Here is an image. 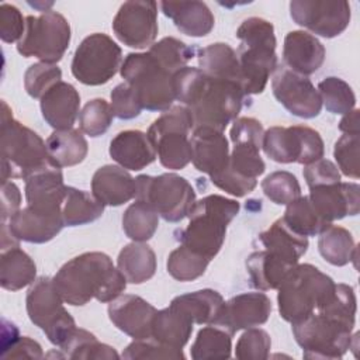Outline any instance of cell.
<instances>
[{
  "label": "cell",
  "mask_w": 360,
  "mask_h": 360,
  "mask_svg": "<svg viewBox=\"0 0 360 360\" xmlns=\"http://www.w3.org/2000/svg\"><path fill=\"white\" fill-rule=\"evenodd\" d=\"M211 260L180 245L167 256V273L177 281H194L201 277Z\"/></svg>",
  "instance_id": "obj_44"
},
{
  "label": "cell",
  "mask_w": 360,
  "mask_h": 360,
  "mask_svg": "<svg viewBox=\"0 0 360 360\" xmlns=\"http://www.w3.org/2000/svg\"><path fill=\"white\" fill-rule=\"evenodd\" d=\"M264 129L260 121L252 117H239L231 127L233 143L228 166L210 177L211 183L233 197H245L257 186V177L264 173L266 165L260 156Z\"/></svg>",
  "instance_id": "obj_3"
},
{
  "label": "cell",
  "mask_w": 360,
  "mask_h": 360,
  "mask_svg": "<svg viewBox=\"0 0 360 360\" xmlns=\"http://www.w3.org/2000/svg\"><path fill=\"white\" fill-rule=\"evenodd\" d=\"M240 41L238 59L242 75V89L249 97L266 89L269 77L277 69L274 27L264 18L249 17L236 30Z\"/></svg>",
  "instance_id": "obj_5"
},
{
  "label": "cell",
  "mask_w": 360,
  "mask_h": 360,
  "mask_svg": "<svg viewBox=\"0 0 360 360\" xmlns=\"http://www.w3.org/2000/svg\"><path fill=\"white\" fill-rule=\"evenodd\" d=\"M190 145L191 162L198 172L212 177L228 166L231 152L224 131L197 127L193 129Z\"/></svg>",
  "instance_id": "obj_22"
},
{
  "label": "cell",
  "mask_w": 360,
  "mask_h": 360,
  "mask_svg": "<svg viewBox=\"0 0 360 360\" xmlns=\"http://www.w3.org/2000/svg\"><path fill=\"white\" fill-rule=\"evenodd\" d=\"M108 318L125 335L138 339L150 338L152 322L158 309L139 295H118L108 304Z\"/></svg>",
  "instance_id": "obj_20"
},
{
  "label": "cell",
  "mask_w": 360,
  "mask_h": 360,
  "mask_svg": "<svg viewBox=\"0 0 360 360\" xmlns=\"http://www.w3.org/2000/svg\"><path fill=\"white\" fill-rule=\"evenodd\" d=\"M359 110L353 108L350 112L345 114L339 122V129L343 134H359Z\"/></svg>",
  "instance_id": "obj_59"
},
{
  "label": "cell",
  "mask_w": 360,
  "mask_h": 360,
  "mask_svg": "<svg viewBox=\"0 0 360 360\" xmlns=\"http://www.w3.org/2000/svg\"><path fill=\"white\" fill-rule=\"evenodd\" d=\"M222 295L211 288L198 290L177 295L172 300V305L187 314L197 325H211L218 318V314L224 305Z\"/></svg>",
  "instance_id": "obj_36"
},
{
  "label": "cell",
  "mask_w": 360,
  "mask_h": 360,
  "mask_svg": "<svg viewBox=\"0 0 360 360\" xmlns=\"http://www.w3.org/2000/svg\"><path fill=\"white\" fill-rule=\"evenodd\" d=\"M110 156L121 167L141 170L156 159L155 148L148 135L138 129L118 132L110 142Z\"/></svg>",
  "instance_id": "obj_29"
},
{
  "label": "cell",
  "mask_w": 360,
  "mask_h": 360,
  "mask_svg": "<svg viewBox=\"0 0 360 360\" xmlns=\"http://www.w3.org/2000/svg\"><path fill=\"white\" fill-rule=\"evenodd\" d=\"M37 266L20 245L1 250L0 256V285L8 291H18L37 278Z\"/></svg>",
  "instance_id": "obj_33"
},
{
  "label": "cell",
  "mask_w": 360,
  "mask_h": 360,
  "mask_svg": "<svg viewBox=\"0 0 360 360\" xmlns=\"http://www.w3.org/2000/svg\"><path fill=\"white\" fill-rule=\"evenodd\" d=\"M66 188L60 167L49 166L25 180L27 205L44 212H62Z\"/></svg>",
  "instance_id": "obj_23"
},
{
  "label": "cell",
  "mask_w": 360,
  "mask_h": 360,
  "mask_svg": "<svg viewBox=\"0 0 360 360\" xmlns=\"http://www.w3.org/2000/svg\"><path fill=\"white\" fill-rule=\"evenodd\" d=\"M114 118L111 104L104 98H93L84 104L79 114L80 131L96 138L107 132Z\"/></svg>",
  "instance_id": "obj_47"
},
{
  "label": "cell",
  "mask_w": 360,
  "mask_h": 360,
  "mask_svg": "<svg viewBox=\"0 0 360 360\" xmlns=\"http://www.w3.org/2000/svg\"><path fill=\"white\" fill-rule=\"evenodd\" d=\"M197 46H188L174 37H165L149 48V53L167 70L176 73L187 66L188 60L197 56Z\"/></svg>",
  "instance_id": "obj_45"
},
{
  "label": "cell",
  "mask_w": 360,
  "mask_h": 360,
  "mask_svg": "<svg viewBox=\"0 0 360 360\" xmlns=\"http://www.w3.org/2000/svg\"><path fill=\"white\" fill-rule=\"evenodd\" d=\"M127 360H139V359H184L183 349H172L152 338L138 339L131 342L121 354Z\"/></svg>",
  "instance_id": "obj_52"
},
{
  "label": "cell",
  "mask_w": 360,
  "mask_h": 360,
  "mask_svg": "<svg viewBox=\"0 0 360 360\" xmlns=\"http://www.w3.org/2000/svg\"><path fill=\"white\" fill-rule=\"evenodd\" d=\"M117 267L131 284H142L152 278L156 271V255L143 242L125 245L117 257Z\"/></svg>",
  "instance_id": "obj_34"
},
{
  "label": "cell",
  "mask_w": 360,
  "mask_h": 360,
  "mask_svg": "<svg viewBox=\"0 0 360 360\" xmlns=\"http://www.w3.org/2000/svg\"><path fill=\"white\" fill-rule=\"evenodd\" d=\"M193 325L187 314L170 304L155 314L150 338L167 347L183 349L191 336Z\"/></svg>",
  "instance_id": "obj_32"
},
{
  "label": "cell",
  "mask_w": 360,
  "mask_h": 360,
  "mask_svg": "<svg viewBox=\"0 0 360 360\" xmlns=\"http://www.w3.org/2000/svg\"><path fill=\"white\" fill-rule=\"evenodd\" d=\"M232 352V335L218 325H208L198 330L191 345L190 354L194 360L229 359Z\"/></svg>",
  "instance_id": "obj_42"
},
{
  "label": "cell",
  "mask_w": 360,
  "mask_h": 360,
  "mask_svg": "<svg viewBox=\"0 0 360 360\" xmlns=\"http://www.w3.org/2000/svg\"><path fill=\"white\" fill-rule=\"evenodd\" d=\"M91 194L104 205L120 207L135 198L136 181L124 167L105 165L93 174Z\"/></svg>",
  "instance_id": "obj_28"
},
{
  "label": "cell",
  "mask_w": 360,
  "mask_h": 360,
  "mask_svg": "<svg viewBox=\"0 0 360 360\" xmlns=\"http://www.w3.org/2000/svg\"><path fill=\"white\" fill-rule=\"evenodd\" d=\"M325 46L312 34L305 31H290L284 38L283 60L290 70L308 76L315 73L325 60Z\"/></svg>",
  "instance_id": "obj_25"
},
{
  "label": "cell",
  "mask_w": 360,
  "mask_h": 360,
  "mask_svg": "<svg viewBox=\"0 0 360 360\" xmlns=\"http://www.w3.org/2000/svg\"><path fill=\"white\" fill-rule=\"evenodd\" d=\"M70 37L68 20L60 13L46 10L38 17L25 18V32L17 42V52L24 58H38L55 65L69 48Z\"/></svg>",
  "instance_id": "obj_12"
},
{
  "label": "cell",
  "mask_w": 360,
  "mask_h": 360,
  "mask_svg": "<svg viewBox=\"0 0 360 360\" xmlns=\"http://www.w3.org/2000/svg\"><path fill=\"white\" fill-rule=\"evenodd\" d=\"M62 70L53 63L38 62L24 73V89L32 98H41L53 84L60 82Z\"/></svg>",
  "instance_id": "obj_49"
},
{
  "label": "cell",
  "mask_w": 360,
  "mask_h": 360,
  "mask_svg": "<svg viewBox=\"0 0 360 360\" xmlns=\"http://www.w3.org/2000/svg\"><path fill=\"white\" fill-rule=\"evenodd\" d=\"M197 59L198 69H201L210 79L233 82L242 87L239 59L231 45L225 42H215L205 48H198Z\"/></svg>",
  "instance_id": "obj_31"
},
{
  "label": "cell",
  "mask_w": 360,
  "mask_h": 360,
  "mask_svg": "<svg viewBox=\"0 0 360 360\" xmlns=\"http://www.w3.org/2000/svg\"><path fill=\"white\" fill-rule=\"evenodd\" d=\"M262 149L277 163L309 165L325 153L319 132L305 125L270 127L264 131Z\"/></svg>",
  "instance_id": "obj_15"
},
{
  "label": "cell",
  "mask_w": 360,
  "mask_h": 360,
  "mask_svg": "<svg viewBox=\"0 0 360 360\" xmlns=\"http://www.w3.org/2000/svg\"><path fill=\"white\" fill-rule=\"evenodd\" d=\"M205 82L207 76L198 68L184 66L183 69L177 70L173 76V89L176 100H179L184 107L193 105L197 97L200 96Z\"/></svg>",
  "instance_id": "obj_50"
},
{
  "label": "cell",
  "mask_w": 360,
  "mask_h": 360,
  "mask_svg": "<svg viewBox=\"0 0 360 360\" xmlns=\"http://www.w3.org/2000/svg\"><path fill=\"white\" fill-rule=\"evenodd\" d=\"M7 226L18 240L45 243L62 231L65 222L62 212H44L25 205L8 219Z\"/></svg>",
  "instance_id": "obj_24"
},
{
  "label": "cell",
  "mask_w": 360,
  "mask_h": 360,
  "mask_svg": "<svg viewBox=\"0 0 360 360\" xmlns=\"http://www.w3.org/2000/svg\"><path fill=\"white\" fill-rule=\"evenodd\" d=\"M321 256L332 266H346L356 257V243L352 233L338 225L328 226L318 239Z\"/></svg>",
  "instance_id": "obj_38"
},
{
  "label": "cell",
  "mask_w": 360,
  "mask_h": 360,
  "mask_svg": "<svg viewBox=\"0 0 360 360\" xmlns=\"http://www.w3.org/2000/svg\"><path fill=\"white\" fill-rule=\"evenodd\" d=\"M281 218L294 232L305 238L319 235L332 225L318 214L308 195H300L288 202Z\"/></svg>",
  "instance_id": "obj_39"
},
{
  "label": "cell",
  "mask_w": 360,
  "mask_h": 360,
  "mask_svg": "<svg viewBox=\"0 0 360 360\" xmlns=\"http://www.w3.org/2000/svg\"><path fill=\"white\" fill-rule=\"evenodd\" d=\"M160 8L176 28L188 37H205L215 24L212 11L202 1H162Z\"/></svg>",
  "instance_id": "obj_30"
},
{
  "label": "cell",
  "mask_w": 360,
  "mask_h": 360,
  "mask_svg": "<svg viewBox=\"0 0 360 360\" xmlns=\"http://www.w3.org/2000/svg\"><path fill=\"white\" fill-rule=\"evenodd\" d=\"M295 264L297 260L273 249L256 250L246 259L250 284L260 291L277 288Z\"/></svg>",
  "instance_id": "obj_26"
},
{
  "label": "cell",
  "mask_w": 360,
  "mask_h": 360,
  "mask_svg": "<svg viewBox=\"0 0 360 360\" xmlns=\"http://www.w3.org/2000/svg\"><path fill=\"white\" fill-rule=\"evenodd\" d=\"M112 31L129 48H150L158 35V3L150 0L125 1L112 20Z\"/></svg>",
  "instance_id": "obj_17"
},
{
  "label": "cell",
  "mask_w": 360,
  "mask_h": 360,
  "mask_svg": "<svg viewBox=\"0 0 360 360\" xmlns=\"http://www.w3.org/2000/svg\"><path fill=\"white\" fill-rule=\"evenodd\" d=\"M56 291L63 301L82 307L96 298L111 302L127 287V278L103 252H86L66 262L52 277Z\"/></svg>",
  "instance_id": "obj_2"
},
{
  "label": "cell",
  "mask_w": 360,
  "mask_h": 360,
  "mask_svg": "<svg viewBox=\"0 0 360 360\" xmlns=\"http://www.w3.org/2000/svg\"><path fill=\"white\" fill-rule=\"evenodd\" d=\"M354 322V290L339 283L328 304L291 326L304 359H340L352 349Z\"/></svg>",
  "instance_id": "obj_1"
},
{
  "label": "cell",
  "mask_w": 360,
  "mask_h": 360,
  "mask_svg": "<svg viewBox=\"0 0 360 360\" xmlns=\"http://www.w3.org/2000/svg\"><path fill=\"white\" fill-rule=\"evenodd\" d=\"M271 349L270 335L260 328L246 329L236 342L235 356L239 360H264Z\"/></svg>",
  "instance_id": "obj_51"
},
{
  "label": "cell",
  "mask_w": 360,
  "mask_h": 360,
  "mask_svg": "<svg viewBox=\"0 0 360 360\" xmlns=\"http://www.w3.org/2000/svg\"><path fill=\"white\" fill-rule=\"evenodd\" d=\"M63 298L56 291L51 277H38L27 291L25 307L30 321L38 326L55 346H62L77 328L72 315L63 307Z\"/></svg>",
  "instance_id": "obj_11"
},
{
  "label": "cell",
  "mask_w": 360,
  "mask_h": 360,
  "mask_svg": "<svg viewBox=\"0 0 360 360\" xmlns=\"http://www.w3.org/2000/svg\"><path fill=\"white\" fill-rule=\"evenodd\" d=\"M260 186L264 195L277 205H287L301 195V186L297 177L287 170L270 173Z\"/></svg>",
  "instance_id": "obj_48"
},
{
  "label": "cell",
  "mask_w": 360,
  "mask_h": 360,
  "mask_svg": "<svg viewBox=\"0 0 360 360\" xmlns=\"http://www.w3.org/2000/svg\"><path fill=\"white\" fill-rule=\"evenodd\" d=\"M111 108L114 117L120 120H132L138 117L142 111V107L138 101L136 94L129 87L128 83L117 84L111 91Z\"/></svg>",
  "instance_id": "obj_54"
},
{
  "label": "cell",
  "mask_w": 360,
  "mask_h": 360,
  "mask_svg": "<svg viewBox=\"0 0 360 360\" xmlns=\"http://www.w3.org/2000/svg\"><path fill=\"white\" fill-rule=\"evenodd\" d=\"M248 96L238 83L210 79L194 101L187 107L193 115L194 128L211 127L218 131H224L239 115L243 101Z\"/></svg>",
  "instance_id": "obj_13"
},
{
  "label": "cell",
  "mask_w": 360,
  "mask_h": 360,
  "mask_svg": "<svg viewBox=\"0 0 360 360\" xmlns=\"http://www.w3.org/2000/svg\"><path fill=\"white\" fill-rule=\"evenodd\" d=\"M312 205L329 224L347 215H357L360 210V187L357 183H332L309 188Z\"/></svg>",
  "instance_id": "obj_21"
},
{
  "label": "cell",
  "mask_w": 360,
  "mask_h": 360,
  "mask_svg": "<svg viewBox=\"0 0 360 360\" xmlns=\"http://www.w3.org/2000/svg\"><path fill=\"white\" fill-rule=\"evenodd\" d=\"M135 198L149 204L158 212V215L167 222H180L188 217L195 202L194 188L184 177L179 174H141L135 179Z\"/></svg>",
  "instance_id": "obj_10"
},
{
  "label": "cell",
  "mask_w": 360,
  "mask_h": 360,
  "mask_svg": "<svg viewBox=\"0 0 360 360\" xmlns=\"http://www.w3.org/2000/svg\"><path fill=\"white\" fill-rule=\"evenodd\" d=\"M158 225V212L141 200H135L122 214V229L134 242L149 240L155 235Z\"/></svg>",
  "instance_id": "obj_43"
},
{
  "label": "cell",
  "mask_w": 360,
  "mask_h": 360,
  "mask_svg": "<svg viewBox=\"0 0 360 360\" xmlns=\"http://www.w3.org/2000/svg\"><path fill=\"white\" fill-rule=\"evenodd\" d=\"M292 21L315 35L335 38L349 25L352 11L345 0H292L290 3Z\"/></svg>",
  "instance_id": "obj_16"
},
{
  "label": "cell",
  "mask_w": 360,
  "mask_h": 360,
  "mask_svg": "<svg viewBox=\"0 0 360 360\" xmlns=\"http://www.w3.org/2000/svg\"><path fill=\"white\" fill-rule=\"evenodd\" d=\"M318 93L322 104L332 114H347L356 105V96L353 89L340 77L329 76L319 82Z\"/></svg>",
  "instance_id": "obj_46"
},
{
  "label": "cell",
  "mask_w": 360,
  "mask_h": 360,
  "mask_svg": "<svg viewBox=\"0 0 360 360\" xmlns=\"http://www.w3.org/2000/svg\"><path fill=\"white\" fill-rule=\"evenodd\" d=\"M122 51L112 38L103 32L86 37L72 59V75L83 84L101 86L121 69Z\"/></svg>",
  "instance_id": "obj_14"
},
{
  "label": "cell",
  "mask_w": 360,
  "mask_h": 360,
  "mask_svg": "<svg viewBox=\"0 0 360 360\" xmlns=\"http://www.w3.org/2000/svg\"><path fill=\"white\" fill-rule=\"evenodd\" d=\"M48 153L58 167H70L82 163L89 145L79 129H55L46 139Z\"/></svg>",
  "instance_id": "obj_35"
},
{
  "label": "cell",
  "mask_w": 360,
  "mask_h": 360,
  "mask_svg": "<svg viewBox=\"0 0 360 360\" xmlns=\"http://www.w3.org/2000/svg\"><path fill=\"white\" fill-rule=\"evenodd\" d=\"M62 357L79 360H98V359H118L114 347L101 343L97 338L86 329L76 328L68 339L59 346Z\"/></svg>",
  "instance_id": "obj_40"
},
{
  "label": "cell",
  "mask_w": 360,
  "mask_h": 360,
  "mask_svg": "<svg viewBox=\"0 0 360 360\" xmlns=\"http://www.w3.org/2000/svg\"><path fill=\"white\" fill-rule=\"evenodd\" d=\"M336 283L309 263L295 264L277 287L280 316L291 325L328 304Z\"/></svg>",
  "instance_id": "obj_7"
},
{
  "label": "cell",
  "mask_w": 360,
  "mask_h": 360,
  "mask_svg": "<svg viewBox=\"0 0 360 360\" xmlns=\"http://www.w3.org/2000/svg\"><path fill=\"white\" fill-rule=\"evenodd\" d=\"M104 204L89 191L68 186L62 205L65 226H79L98 219L104 212Z\"/></svg>",
  "instance_id": "obj_37"
},
{
  "label": "cell",
  "mask_w": 360,
  "mask_h": 360,
  "mask_svg": "<svg viewBox=\"0 0 360 360\" xmlns=\"http://www.w3.org/2000/svg\"><path fill=\"white\" fill-rule=\"evenodd\" d=\"M276 100L292 115L309 120L319 115L322 100L312 82L288 68L277 66L271 80Z\"/></svg>",
  "instance_id": "obj_18"
},
{
  "label": "cell",
  "mask_w": 360,
  "mask_h": 360,
  "mask_svg": "<svg viewBox=\"0 0 360 360\" xmlns=\"http://www.w3.org/2000/svg\"><path fill=\"white\" fill-rule=\"evenodd\" d=\"M80 108L79 91L68 82H58L41 97V112L53 129H70Z\"/></svg>",
  "instance_id": "obj_27"
},
{
  "label": "cell",
  "mask_w": 360,
  "mask_h": 360,
  "mask_svg": "<svg viewBox=\"0 0 360 360\" xmlns=\"http://www.w3.org/2000/svg\"><path fill=\"white\" fill-rule=\"evenodd\" d=\"M193 129V115L184 105L170 107L150 124L146 135L163 167L180 170L191 162L188 135Z\"/></svg>",
  "instance_id": "obj_9"
},
{
  "label": "cell",
  "mask_w": 360,
  "mask_h": 360,
  "mask_svg": "<svg viewBox=\"0 0 360 360\" xmlns=\"http://www.w3.org/2000/svg\"><path fill=\"white\" fill-rule=\"evenodd\" d=\"M25 32V20L21 11L8 3L0 6V38L6 44L20 41Z\"/></svg>",
  "instance_id": "obj_55"
},
{
  "label": "cell",
  "mask_w": 360,
  "mask_h": 360,
  "mask_svg": "<svg viewBox=\"0 0 360 360\" xmlns=\"http://www.w3.org/2000/svg\"><path fill=\"white\" fill-rule=\"evenodd\" d=\"M359 134H343L335 143L333 158L338 169L352 179L359 177Z\"/></svg>",
  "instance_id": "obj_53"
},
{
  "label": "cell",
  "mask_w": 360,
  "mask_h": 360,
  "mask_svg": "<svg viewBox=\"0 0 360 360\" xmlns=\"http://www.w3.org/2000/svg\"><path fill=\"white\" fill-rule=\"evenodd\" d=\"M240 204L236 200L219 194H210L195 201L190 214L188 225L176 232L180 245L212 260L221 250L226 228L238 215Z\"/></svg>",
  "instance_id": "obj_4"
},
{
  "label": "cell",
  "mask_w": 360,
  "mask_h": 360,
  "mask_svg": "<svg viewBox=\"0 0 360 360\" xmlns=\"http://www.w3.org/2000/svg\"><path fill=\"white\" fill-rule=\"evenodd\" d=\"M120 73L136 94L142 110L163 112L176 100L174 73L162 66L149 52L128 53Z\"/></svg>",
  "instance_id": "obj_8"
},
{
  "label": "cell",
  "mask_w": 360,
  "mask_h": 360,
  "mask_svg": "<svg viewBox=\"0 0 360 360\" xmlns=\"http://www.w3.org/2000/svg\"><path fill=\"white\" fill-rule=\"evenodd\" d=\"M21 205V193L15 183L4 181L1 183V222L10 219L17 211H20Z\"/></svg>",
  "instance_id": "obj_58"
},
{
  "label": "cell",
  "mask_w": 360,
  "mask_h": 360,
  "mask_svg": "<svg viewBox=\"0 0 360 360\" xmlns=\"http://www.w3.org/2000/svg\"><path fill=\"white\" fill-rule=\"evenodd\" d=\"M302 174L309 188L315 186L332 184V183L340 181V172L338 166L333 162L323 158L309 165H305Z\"/></svg>",
  "instance_id": "obj_56"
},
{
  "label": "cell",
  "mask_w": 360,
  "mask_h": 360,
  "mask_svg": "<svg viewBox=\"0 0 360 360\" xmlns=\"http://www.w3.org/2000/svg\"><path fill=\"white\" fill-rule=\"evenodd\" d=\"M270 312L271 301L264 292H242L224 302L214 325L233 335L240 329L266 323Z\"/></svg>",
  "instance_id": "obj_19"
},
{
  "label": "cell",
  "mask_w": 360,
  "mask_h": 360,
  "mask_svg": "<svg viewBox=\"0 0 360 360\" xmlns=\"http://www.w3.org/2000/svg\"><path fill=\"white\" fill-rule=\"evenodd\" d=\"M53 165L42 138L15 121L7 103L1 101V183L27 180Z\"/></svg>",
  "instance_id": "obj_6"
},
{
  "label": "cell",
  "mask_w": 360,
  "mask_h": 360,
  "mask_svg": "<svg viewBox=\"0 0 360 360\" xmlns=\"http://www.w3.org/2000/svg\"><path fill=\"white\" fill-rule=\"evenodd\" d=\"M42 347L41 345L28 338V336H20L14 343H11L8 347L1 350V359H42Z\"/></svg>",
  "instance_id": "obj_57"
},
{
  "label": "cell",
  "mask_w": 360,
  "mask_h": 360,
  "mask_svg": "<svg viewBox=\"0 0 360 360\" xmlns=\"http://www.w3.org/2000/svg\"><path fill=\"white\" fill-rule=\"evenodd\" d=\"M259 242L264 249L281 252L297 262L308 249V238L294 232L283 218H278L269 229L262 232L259 235Z\"/></svg>",
  "instance_id": "obj_41"
}]
</instances>
